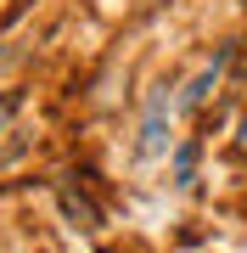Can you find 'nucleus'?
<instances>
[{
    "mask_svg": "<svg viewBox=\"0 0 247 253\" xmlns=\"http://www.w3.org/2000/svg\"><path fill=\"white\" fill-rule=\"evenodd\" d=\"M11 107H17V96H6V101H0V124L11 118Z\"/></svg>",
    "mask_w": 247,
    "mask_h": 253,
    "instance_id": "1",
    "label": "nucleus"
}]
</instances>
